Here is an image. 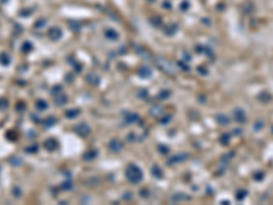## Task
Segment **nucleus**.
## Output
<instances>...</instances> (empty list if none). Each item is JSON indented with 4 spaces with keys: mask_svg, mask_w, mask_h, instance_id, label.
<instances>
[{
    "mask_svg": "<svg viewBox=\"0 0 273 205\" xmlns=\"http://www.w3.org/2000/svg\"><path fill=\"white\" fill-rule=\"evenodd\" d=\"M0 63H1L3 66H7V64L10 63V59H8V56L4 55V53H1V55H0Z\"/></svg>",
    "mask_w": 273,
    "mask_h": 205,
    "instance_id": "nucleus-1",
    "label": "nucleus"
},
{
    "mask_svg": "<svg viewBox=\"0 0 273 205\" xmlns=\"http://www.w3.org/2000/svg\"><path fill=\"white\" fill-rule=\"evenodd\" d=\"M4 108H7V100L0 99V110H4Z\"/></svg>",
    "mask_w": 273,
    "mask_h": 205,
    "instance_id": "nucleus-2",
    "label": "nucleus"
}]
</instances>
